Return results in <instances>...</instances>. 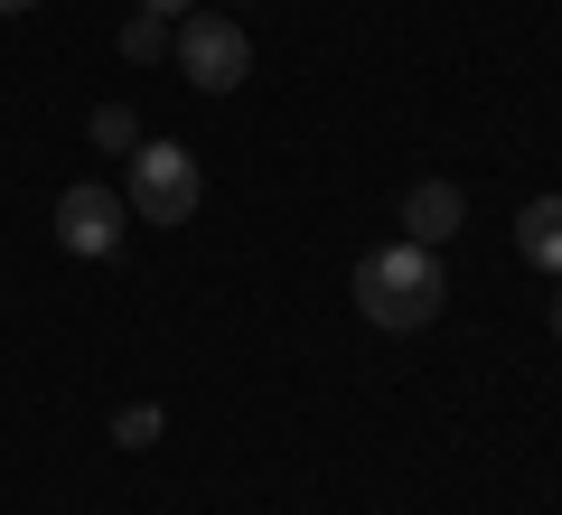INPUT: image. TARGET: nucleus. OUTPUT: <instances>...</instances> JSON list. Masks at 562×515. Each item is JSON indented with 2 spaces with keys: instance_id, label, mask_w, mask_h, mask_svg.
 <instances>
[{
  "instance_id": "1",
  "label": "nucleus",
  "mask_w": 562,
  "mask_h": 515,
  "mask_svg": "<svg viewBox=\"0 0 562 515\" xmlns=\"http://www.w3.org/2000/svg\"><path fill=\"white\" fill-rule=\"evenodd\" d=\"M441 300H450V272H441V254L431 244H375V254L357 262V310L375 318V328H431L441 318Z\"/></svg>"
},
{
  "instance_id": "2",
  "label": "nucleus",
  "mask_w": 562,
  "mask_h": 515,
  "mask_svg": "<svg viewBox=\"0 0 562 515\" xmlns=\"http://www.w3.org/2000/svg\"><path fill=\"white\" fill-rule=\"evenodd\" d=\"M198 198H206V179H198V150H188V141H140V150H132L122 206H132L140 225H188Z\"/></svg>"
},
{
  "instance_id": "3",
  "label": "nucleus",
  "mask_w": 562,
  "mask_h": 515,
  "mask_svg": "<svg viewBox=\"0 0 562 515\" xmlns=\"http://www.w3.org/2000/svg\"><path fill=\"white\" fill-rule=\"evenodd\" d=\"M179 76L198 85V94H235V85L254 76V38H244V20H225V10H188V20H179Z\"/></svg>"
},
{
  "instance_id": "4",
  "label": "nucleus",
  "mask_w": 562,
  "mask_h": 515,
  "mask_svg": "<svg viewBox=\"0 0 562 515\" xmlns=\"http://www.w3.org/2000/svg\"><path fill=\"white\" fill-rule=\"evenodd\" d=\"M122 225H132V206H122V188H94V179H76L57 198V244L76 262H103V254H122Z\"/></svg>"
},
{
  "instance_id": "5",
  "label": "nucleus",
  "mask_w": 562,
  "mask_h": 515,
  "mask_svg": "<svg viewBox=\"0 0 562 515\" xmlns=\"http://www.w3.org/2000/svg\"><path fill=\"white\" fill-rule=\"evenodd\" d=\"M394 225H403V244H431V254H441V244L469 225V198L450 179H413V188H403V206H394Z\"/></svg>"
},
{
  "instance_id": "6",
  "label": "nucleus",
  "mask_w": 562,
  "mask_h": 515,
  "mask_svg": "<svg viewBox=\"0 0 562 515\" xmlns=\"http://www.w3.org/2000/svg\"><path fill=\"white\" fill-rule=\"evenodd\" d=\"M516 254L535 262V272L562 281V198H535V206L516 216Z\"/></svg>"
},
{
  "instance_id": "7",
  "label": "nucleus",
  "mask_w": 562,
  "mask_h": 515,
  "mask_svg": "<svg viewBox=\"0 0 562 515\" xmlns=\"http://www.w3.org/2000/svg\"><path fill=\"white\" fill-rule=\"evenodd\" d=\"M160 432H169L160 403H122V413H113V450H150Z\"/></svg>"
},
{
  "instance_id": "8",
  "label": "nucleus",
  "mask_w": 562,
  "mask_h": 515,
  "mask_svg": "<svg viewBox=\"0 0 562 515\" xmlns=\"http://www.w3.org/2000/svg\"><path fill=\"white\" fill-rule=\"evenodd\" d=\"M85 132H94V150H122V159L140 150V122H132V103H94V122H85Z\"/></svg>"
},
{
  "instance_id": "9",
  "label": "nucleus",
  "mask_w": 562,
  "mask_h": 515,
  "mask_svg": "<svg viewBox=\"0 0 562 515\" xmlns=\"http://www.w3.org/2000/svg\"><path fill=\"white\" fill-rule=\"evenodd\" d=\"M160 47H169V29L150 20V10H140V20L122 29V57H132V66H150V57H160Z\"/></svg>"
},
{
  "instance_id": "10",
  "label": "nucleus",
  "mask_w": 562,
  "mask_h": 515,
  "mask_svg": "<svg viewBox=\"0 0 562 515\" xmlns=\"http://www.w3.org/2000/svg\"><path fill=\"white\" fill-rule=\"evenodd\" d=\"M140 10H150V20H169V10H188V0H140Z\"/></svg>"
},
{
  "instance_id": "11",
  "label": "nucleus",
  "mask_w": 562,
  "mask_h": 515,
  "mask_svg": "<svg viewBox=\"0 0 562 515\" xmlns=\"http://www.w3.org/2000/svg\"><path fill=\"white\" fill-rule=\"evenodd\" d=\"M20 10H38V0H0V20H20Z\"/></svg>"
},
{
  "instance_id": "12",
  "label": "nucleus",
  "mask_w": 562,
  "mask_h": 515,
  "mask_svg": "<svg viewBox=\"0 0 562 515\" xmlns=\"http://www.w3.org/2000/svg\"><path fill=\"white\" fill-rule=\"evenodd\" d=\"M553 337H562V291H553Z\"/></svg>"
}]
</instances>
